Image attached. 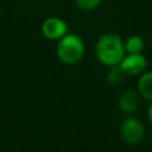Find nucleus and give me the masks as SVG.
<instances>
[{
    "mask_svg": "<svg viewBox=\"0 0 152 152\" xmlns=\"http://www.w3.org/2000/svg\"><path fill=\"white\" fill-rule=\"evenodd\" d=\"M118 107L125 114H133L139 107V94L131 89L124 91L118 99Z\"/></svg>",
    "mask_w": 152,
    "mask_h": 152,
    "instance_id": "423d86ee",
    "label": "nucleus"
},
{
    "mask_svg": "<svg viewBox=\"0 0 152 152\" xmlns=\"http://www.w3.org/2000/svg\"><path fill=\"white\" fill-rule=\"evenodd\" d=\"M138 93L144 99L152 101V71L142 72L138 80Z\"/></svg>",
    "mask_w": 152,
    "mask_h": 152,
    "instance_id": "0eeeda50",
    "label": "nucleus"
},
{
    "mask_svg": "<svg viewBox=\"0 0 152 152\" xmlns=\"http://www.w3.org/2000/svg\"><path fill=\"white\" fill-rule=\"evenodd\" d=\"M119 65L122 69L125 75L134 76V75L141 74L145 70L147 65V61L141 52L140 53H127L124 56Z\"/></svg>",
    "mask_w": 152,
    "mask_h": 152,
    "instance_id": "39448f33",
    "label": "nucleus"
},
{
    "mask_svg": "<svg viewBox=\"0 0 152 152\" xmlns=\"http://www.w3.org/2000/svg\"><path fill=\"white\" fill-rule=\"evenodd\" d=\"M125 52L127 53H140L144 50L145 42L140 36H131L124 43Z\"/></svg>",
    "mask_w": 152,
    "mask_h": 152,
    "instance_id": "6e6552de",
    "label": "nucleus"
},
{
    "mask_svg": "<svg viewBox=\"0 0 152 152\" xmlns=\"http://www.w3.org/2000/svg\"><path fill=\"white\" fill-rule=\"evenodd\" d=\"M122 139L128 145H138L141 142L145 135V128L141 121L134 116H127L120 127Z\"/></svg>",
    "mask_w": 152,
    "mask_h": 152,
    "instance_id": "7ed1b4c3",
    "label": "nucleus"
},
{
    "mask_svg": "<svg viewBox=\"0 0 152 152\" xmlns=\"http://www.w3.org/2000/svg\"><path fill=\"white\" fill-rule=\"evenodd\" d=\"M42 33L46 39L58 40L68 33V24L58 17H49L42 23Z\"/></svg>",
    "mask_w": 152,
    "mask_h": 152,
    "instance_id": "20e7f679",
    "label": "nucleus"
},
{
    "mask_svg": "<svg viewBox=\"0 0 152 152\" xmlns=\"http://www.w3.org/2000/svg\"><path fill=\"white\" fill-rule=\"evenodd\" d=\"M124 75L125 74H124V71H122V69L120 68L119 64L112 65V66H109V70L107 72V81H108L109 84L116 86L124 80Z\"/></svg>",
    "mask_w": 152,
    "mask_h": 152,
    "instance_id": "1a4fd4ad",
    "label": "nucleus"
},
{
    "mask_svg": "<svg viewBox=\"0 0 152 152\" xmlns=\"http://www.w3.org/2000/svg\"><path fill=\"white\" fill-rule=\"evenodd\" d=\"M102 0H75V5L77 8L82 11H91L95 10Z\"/></svg>",
    "mask_w": 152,
    "mask_h": 152,
    "instance_id": "9d476101",
    "label": "nucleus"
},
{
    "mask_svg": "<svg viewBox=\"0 0 152 152\" xmlns=\"http://www.w3.org/2000/svg\"><path fill=\"white\" fill-rule=\"evenodd\" d=\"M147 119L150 124H152V103L148 106V109H147Z\"/></svg>",
    "mask_w": 152,
    "mask_h": 152,
    "instance_id": "9b49d317",
    "label": "nucleus"
},
{
    "mask_svg": "<svg viewBox=\"0 0 152 152\" xmlns=\"http://www.w3.org/2000/svg\"><path fill=\"white\" fill-rule=\"evenodd\" d=\"M57 57L65 64H75L84 55V43L76 33H66L58 39L56 48Z\"/></svg>",
    "mask_w": 152,
    "mask_h": 152,
    "instance_id": "f03ea898",
    "label": "nucleus"
},
{
    "mask_svg": "<svg viewBox=\"0 0 152 152\" xmlns=\"http://www.w3.org/2000/svg\"><path fill=\"white\" fill-rule=\"evenodd\" d=\"M95 56L103 65L112 66L119 64L125 56L122 39L114 32L103 33L95 44Z\"/></svg>",
    "mask_w": 152,
    "mask_h": 152,
    "instance_id": "f257e3e1",
    "label": "nucleus"
}]
</instances>
